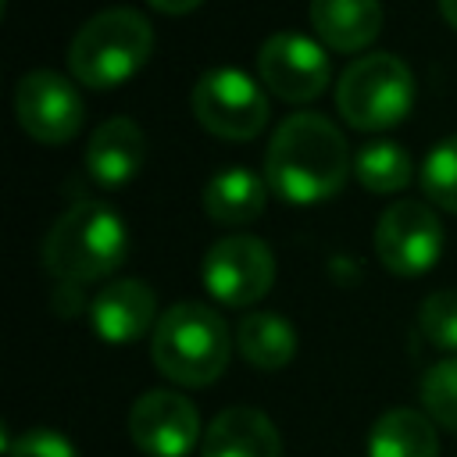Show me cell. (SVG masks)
Wrapping results in <instances>:
<instances>
[{
	"label": "cell",
	"instance_id": "obj_5",
	"mask_svg": "<svg viewBox=\"0 0 457 457\" xmlns=\"http://www.w3.org/2000/svg\"><path fill=\"white\" fill-rule=\"evenodd\" d=\"M414 107V75L407 61L386 50L353 57L336 82V111L357 132L400 125Z\"/></svg>",
	"mask_w": 457,
	"mask_h": 457
},
{
	"label": "cell",
	"instance_id": "obj_6",
	"mask_svg": "<svg viewBox=\"0 0 457 457\" xmlns=\"http://www.w3.org/2000/svg\"><path fill=\"white\" fill-rule=\"evenodd\" d=\"M193 118L218 139L246 143L268 125L264 89L239 68H211L196 79L189 96Z\"/></svg>",
	"mask_w": 457,
	"mask_h": 457
},
{
	"label": "cell",
	"instance_id": "obj_4",
	"mask_svg": "<svg viewBox=\"0 0 457 457\" xmlns=\"http://www.w3.org/2000/svg\"><path fill=\"white\" fill-rule=\"evenodd\" d=\"M154 50L150 21L132 7H107L82 21L68 46V68L86 89H118L129 82Z\"/></svg>",
	"mask_w": 457,
	"mask_h": 457
},
{
	"label": "cell",
	"instance_id": "obj_25",
	"mask_svg": "<svg viewBox=\"0 0 457 457\" xmlns=\"http://www.w3.org/2000/svg\"><path fill=\"white\" fill-rule=\"evenodd\" d=\"M439 11H443V18H446V25L457 29V0H439Z\"/></svg>",
	"mask_w": 457,
	"mask_h": 457
},
{
	"label": "cell",
	"instance_id": "obj_7",
	"mask_svg": "<svg viewBox=\"0 0 457 457\" xmlns=\"http://www.w3.org/2000/svg\"><path fill=\"white\" fill-rule=\"evenodd\" d=\"M14 114L18 125L43 146H61L71 143L82 129L86 104L82 93L71 79L50 68L25 71L14 89Z\"/></svg>",
	"mask_w": 457,
	"mask_h": 457
},
{
	"label": "cell",
	"instance_id": "obj_16",
	"mask_svg": "<svg viewBox=\"0 0 457 457\" xmlns=\"http://www.w3.org/2000/svg\"><path fill=\"white\" fill-rule=\"evenodd\" d=\"M200 204L207 218L218 225H250L253 218H261L268 204V182L253 168H243V164L218 168L207 179Z\"/></svg>",
	"mask_w": 457,
	"mask_h": 457
},
{
	"label": "cell",
	"instance_id": "obj_12",
	"mask_svg": "<svg viewBox=\"0 0 457 457\" xmlns=\"http://www.w3.org/2000/svg\"><path fill=\"white\" fill-rule=\"evenodd\" d=\"M154 318H157V296L139 278H114L89 303V321L96 336L114 346L136 343L143 332H150Z\"/></svg>",
	"mask_w": 457,
	"mask_h": 457
},
{
	"label": "cell",
	"instance_id": "obj_1",
	"mask_svg": "<svg viewBox=\"0 0 457 457\" xmlns=\"http://www.w3.org/2000/svg\"><path fill=\"white\" fill-rule=\"evenodd\" d=\"M346 175L350 146L332 118L318 111H296L271 132L264 182L278 200L293 207L325 204L346 186Z\"/></svg>",
	"mask_w": 457,
	"mask_h": 457
},
{
	"label": "cell",
	"instance_id": "obj_18",
	"mask_svg": "<svg viewBox=\"0 0 457 457\" xmlns=\"http://www.w3.org/2000/svg\"><path fill=\"white\" fill-rule=\"evenodd\" d=\"M236 346H239V353H243L246 364H253L261 371H278L296 353V332H293V325L282 314L257 311V314H246L239 321Z\"/></svg>",
	"mask_w": 457,
	"mask_h": 457
},
{
	"label": "cell",
	"instance_id": "obj_8",
	"mask_svg": "<svg viewBox=\"0 0 457 457\" xmlns=\"http://www.w3.org/2000/svg\"><path fill=\"white\" fill-rule=\"evenodd\" d=\"M443 253V221L425 200H396L375 225V257L393 275H425Z\"/></svg>",
	"mask_w": 457,
	"mask_h": 457
},
{
	"label": "cell",
	"instance_id": "obj_17",
	"mask_svg": "<svg viewBox=\"0 0 457 457\" xmlns=\"http://www.w3.org/2000/svg\"><path fill=\"white\" fill-rule=\"evenodd\" d=\"M368 457H439L432 418L411 407H393L368 432Z\"/></svg>",
	"mask_w": 457,
	"mask_h": 457
},
{
	"label": "cell",
	"instance_id": "obj_11",
	"mask_svg": "<svg viewBox=\"0 0 457 457\" xmlns=\"http://www.w3.org/2000/svg\"><path fill=\"white\" fill-rule=\"evenodd\" d=\"M129 436L150 457H186L196 446L200 418L182 393L150 389L129 411Z\"/></svg>",
	"mask_w": 457,
	"mask_h": 457
},
{
	"label": "cell",
	"instance_id": "obj_23",
	"mask_svg": "<svg viewBox=\"0 0 457 457\" xmlns=\"http://www.w3.org/2000/svg\"><path fill=\"white\" fill-rule=\"evenodd\" d=\"M11 457H79V450H75L61 432L36 428V432H25V436L11 446Z\"/></svg>",
	"mask_w": 457,
	"mask_h": 457
},
{
	"label": "cell",
	"instance_id": "obj_2",
	"mask_svg": "<svg viewBox=\"0 0 457 457\" xmlns=\"http://www.w3.org/2000/svg\"><path fill=\"white\" fill-rule=\"evenodd\" d=\"M129 253V232L114 207L100 200H75L43 239V264L57 282L107 278Z\"/></svg>",
	"mask_w": 457,
	"mask_h": 457
},
{
	"label": "cell",
	"instance_id": "obj_14",
	"mask_svg": "<svg viewBox=\"0 0 457 457\" xmlns=\"http://www.w3.org/2000/svg\"><path fill=\"white\" fill-rule=\"evenodd\" d=\"M200 457H282V436L264 411L228 407L207 425Z\"/></svg>",
	"mask_w": 457,
	"mask_h": 457
},
{
	"label": "cell",
	"instance_id": "obj_3",
	"mask_svg": "<svg viewBox=\"0 0 457 457\" xmlns=\"http://www.w3.org/2000/svg\"><path fill=\"white\" fill-rule=\"evenodd\" d=\"M228 328L218 311L196 300L168 307L150 336V357L157 371L179 386H211L228 368Z\"/></svg>",
	"mask_w": 457,
	"mask_h": 457
},
{
	"label": "cell",
	"instance_id": "obj_9",
	"mask_svg": "<svg viewBox=\"0 0 457 457\" xmlns=\"http://www.w3.org/2000/svg\"><path fill=\"white\" fill-rule=\"evenodd\" d=\"M200 278L207 286V293L218 303L228 307H250L257 303L271 282H275V257L268 250L264 239L257 236H225L218 239L200 264Z\"/></svg>",
	"mask_w": 457,
	"mask_h": 457
},
{
	"label": "cell",
	"instance_id": "obj_15",
	"mask_svg": "<svg viewBox=\"0 0 457 457\" xmlns=\"http://www.w3.org/2000/svg\"><path fill=\"white\" fill-rule=\"evenodd\" d=\"M307 14L321 46L339 54H361L364 46L375 43L382 29L378 0H311Z\"/></svg>",
	"mask_w": 457,
	"mask_h": 457
},
{
	"label": "cell",
	"instance_id": "obj_13",
	"mask_svg": "<svg viewBox=\"0 0 457 457\" xmlns=\"http://www.w3.org/2000/svg\"><path fill=\"white\" fill-rule=\"evenodd\" d=\"M146 157V136L132 118H107L93 129L89 143H86V171L93 182L114 189L136 179V171L143 168Z\"/></svg>",
	"mask_w": 457,
	"mask_h": 457
},
{
	"label": "cell",
	"instance_id": "obj_21",
	"mask_svg": "<svg viewBox=\"0 0 457 457\" xmlns=\"http://www.w3.org/2000/svg\"><path fill=\"white\" fill-rule=\"evenodd\" d=\"M421 403L432 421L457 432V357H443L421 378Z\"/></svg>",
	"mask_w": 457,
	"mask_h": 457
},
{
	"label": "cell",
	"instance_id": "obj_19",
	"mask_svg": "<svg viewBox=\"0 0 457 457\" xmlns=\"http://www.w3.org/2000/svg\"><path fill=\"white\" fill-rule=\"evenodd\" d=\"M353 175L371 193H396L414 179V164L396 139H368L353 157Z\"/></svg>",
	"mask_w": 457,
	"mask_h": 457
},
{
	"label": "cell",
	"instance_id": "obj_22",
	"mask_svg": "<svg viewBox=\"0 0 457 457\" xmlns=\"http://www.w3.org/2000/svg\"><path fill=\"white\" fill-rule=\"evenodd\" d=\"M421 336L439 350H457V289H436L418 307Z\"/></svg>",
	"mask_w": 457,
	"mask_h": 457
},
{
	"label": "cell",
	"instance_id": "obj_10",
	"mask_svg": "<svg viewBox=\"0 0 457 457\" xmlns=\"http://www.w3.org/2000/svg\"><path fill=\"white\" fill-rule=\"evenodd\" d=\"M257 75L275 96L289 104H307L318 100L332 82V61L325 46L314 43L311 36L275 32L257 50Z\"/></svg>",
	"mask_w": 457,
	"mask_h": 457
},
{
	"label": "cell",
	"instance_id": "obj_24",
	"mask_svg": "<svg viewBox=\"0 0 457 457\" xmlns=\"http://www.w3.org/2000/svg\"><path fill=\"white\" fill-rule=\"evenodd\" d=\"M154 11H164V14H189L196 11L204 0H146Z\"/></svg>",
	"mask_w": 457,
	"mask_h": 457
},
{
	"label": "cell",
	"instance_id": "obj_20",
	"mask_svg": "<svg viewBox=\"0 0 457 457\" xmlns=\"http://www.w3.org/2000/svg\"><path fill=\"white\" fill-rule=\"evenodd\" d=\"M418 182H421V193L428 196V204L457 214V136L439 139L425 154Z\"/></svg>",
	"mask_w": 457,
	"mask_h": 457
}]
</instances>
